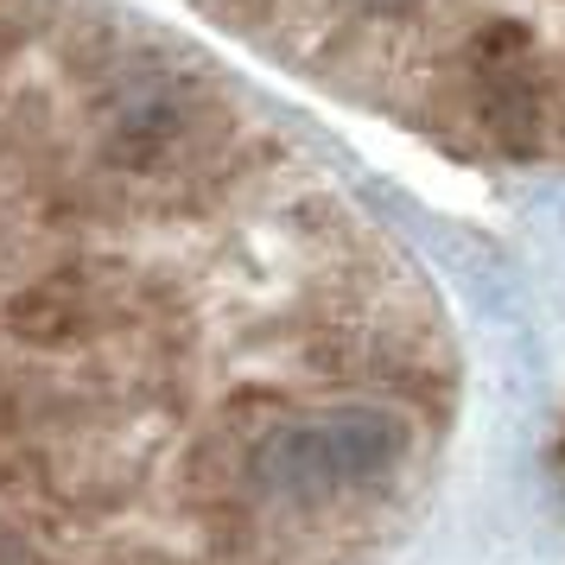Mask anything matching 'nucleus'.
I'll return each instance as SVG.
<instances>
[{
    "label": "nucleus",
    "mask_w": 565,
    "mask_h": 565,
    "mask_svg": "<svg viewBox=\"0 0 565 565\" xmlns=\"http://www.w3.org/2000/svg\"><path fill=\"white\" fill-rule=\"evenodd\" d=\"M463 337L407 223L128 0H0V565H387Z\"/></svg>",
    "instance_id": "1"
}]
</instances>
